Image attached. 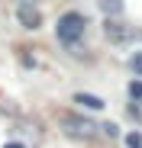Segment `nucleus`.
I'll return each instance as SVG.
<instances>
[{
	"mask_svg": "<svg viewBox=\"0 0 142 148\" xmlns=\"http://www.w3.org/2000/svg\"><path fill=\"white\" fill-rule=\"evenodd\" d=\"M107 39L110 42H132V39H142L139 29H126L120 23H107Z\"/></svg>",
	"mask_w": 142,
	"mask_h": 148,
	"instance_id": "f03ea898",
	"label": "nucleus"
},
{
	"mask_svg": "<svg viewBox=\"0 0 142 148\" xmlns=\"http://www.w3.org/2000/svg\"><path fill=\"white\" fill-rule=\"evenodd\" d=\"M65 126H71V132H74V135H84V138H90V135H94V129H97L94 122L78 119V116H68V119H65Z\"/></svg>",
	"mask_w": 142,
	"mask_h": 148,
	"instance_id": "7ed1b4c3",
	"label": "nucleus"
},
{
	"mask_svg": "<svg viewBox=\"0 0 142 148\" xmlns=\"http://www.w3.org/2000/svg\"><path fill=\"white\" fill-rule=\"evenodd\" d=\"M103 132H107L110 138H116V135H120V129H116V126H113V122H107V126H103Z\"/></svg>",
	"mask_w": 142,
	"mask_h": 148,
	"instance_id": "1a4fd4ad",
	"label": "nucleus"
},
{
	"mask_svg": "<svg viewBox=\"0 0 142 148\" xmlns=\"http://www.w3.org/2000/svg\"><path fill=\"white\" fill-rule=\"evenodd\" d=\"M100 7H103V13H123V0H100Z\"/></svg>",
	"mask_w": 142,
	"mask_h": 148,
	"instance_id": "423d86ee",
	"label": "nucleus"
},
{
	"mask_svg": "<svg viewBox=\"0 0 142 148\" xmlns=\"http://www.w3.org/2000/svg\"><path fill=\"white\" fill-rule=\"evenodd\" d=\"M129 64H132V71H142V52H139V55H132V61H129Z\"/></svg>",
	"mask_w": 142,
	"mask_h": 148,
	"instance_id": "9d476101",
	"label": "nucleus"
},
{
	"mask_svg": "<svg viewBox=\"0 0 142 148\" xmlns=\"http://www.w3.org/2000/svg\"><path fill=\"white\" fill-rule=\"evenodd\" d=\"M129 97H132V100H142V81H132L129 84Z\"/></svg>",
	"mask_w": 142,
	"mask_h": 148,
	"instance_id": "0eeeda50",
	"label": "nucleus"
},
{
	"mask_svg": "<svg viewBox=\"0 0 142 148\" xmlns=\"http://www.w3.org/2000/svg\"><path fill=\"white\" fill-rule=\"evenodd\" d=\"M19 23H23L26 29H36L39 23H42V16H39V10H36L32 3H23V7H19Z\"/></svg>",
	"mask_w": 142,
	"mask_h": 148,
	"instance_id": "20e7f679",
	"label": "nucleus"
},
{
	"mask_svg": "<svg viewBox=\"0 0 142 148\" xmlns=\"http://www.w3.org/2000/svg\"><path fill=\"white\" fill-rule=\"evenodd\" d=\"M3 148H23V145H19V142H10V145H3Z\"/></svg>",
	"mask_w": 142,
	"mask_h": 148,
	"instance_id": "9b49d317",
	"label": "nucleus"
},
{
	"mask_svg": "<svg viewBox=\"0 0 142 148\" xmlns=\"http://www.w3.org/2000/svg\"><path fill=\"white\" fill-rule=\"evenodd\" d=\"M19 3H36V0H19Z\"/></svg>",
	"mask_w": 142,
	"mask_h": 148,
	"instance_id": "f8f14e48",
	"label": "nucleus"
},
{
	"mask_svg": "<svg viewBox=\"0 0 142 148\" xmlns=\"http://www.w3.org/2000/svg\"><path fill=\"white\" fill-rule=\"evenodd\" d=\"M126 145H129V148H142V135H139V132H129V135H126Z\"/></svg>",
	"mask_w": 142,
	"mask_h": 148,
	"instance_id": "6e6552de",
	"label": "nucleus"
},
{
	"mask_svg": "<svg viewBox=\"0 0 142 148\" xmlns=\"http://www.w3.org/2000/svg\"><path fill=\"white\" fill-rule=\"evenodd\" d=\"M84 16L81 13H65L61 19H58V26H55V36H58V42H65V45H74L81 36H84Z\"/></svg>",
	"mask_w": 142,
	"mask_h": 148,
	"instance_id": "f257e3e1",
	"label": "nucleus"
},
{
	"mask_svg": "<svg viewBox=\"0 0 142 148\" xmlns=\"http://www.w3.org/2000/svg\"><path fill=\"white\" fill-rule=\"evenodd\" d=\"M74 103H81V106H87V110H103V100H100V97H94V93H78Z\"/></svg>",
	"mask_w": 142,
	"mask_h": 148,
	"instance_id": "39448f33",
	"label": "nucleus"
}]
</instances>
